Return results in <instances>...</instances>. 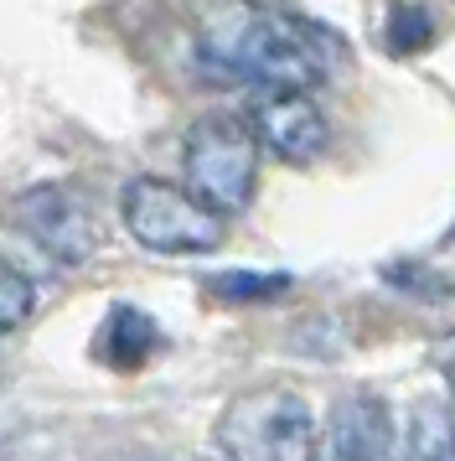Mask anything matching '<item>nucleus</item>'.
Here are the masks:
<instances>
[{
    "instance_id": "nucleus-1",
    "label": "nucleus",
    "mask_w": 455,
    "mask_h": 461,
    "mask_svg": "<svg viewBox=\"0 0 455 461\" xmlns=\"http://www.w3.org/2000/svg\"><path fill=\"white\" fill-rule=\"evenodd\" d=\"M197 58L207 73L264 94H310L326 78V58L306 26L248 0H212L197 16Z\"/></svg>"
},
{
    "instance_id": "nucleus-2",
    "label": "nucleus",
    "mask_w": 455,
    "mask_h": 461,
    "mask_svg": "<svg viewBox=\"0 0 455 461\" xmlns=\"http://www.w3.org/2000/svg\"><path fill=\"white\" fill-rule=\"evenodd\" d=\"M218 451L223 461H321V420L300 389L264 384L223 410Z\"/></svg>"
},
{
    "instance_id": "nucleus-3",
    "label": "nucleus",
    "mask_w": 455,
    "mask_h": 461,
    "mask_svg": "<svg viewBox=\"0 0 455 461\" xmlns=\"http://www.w3.org/2000/svg\"><path fill=\"white\" fill-rule=\"evenodd\" d=\"M120 223L140 249L165 254V259L212 254L228 239L223 212L207 208L186 182H165V176H129V182H124Z\"/></svg>"
},
{
    "instance_id": "nucleus-4",
    "label": "nucleus",
    "mask_w": 455,
    "mask_h": 461,
    "mask_svg": "<svg viewBox=\"0 0 455 461\" xmlns=\"http://www.w3.org/2000/svg\"><path fill=\"white\" fill-rule=\"evenodd\" d=\"M259 135L248 120L233 114H207L186 130L182 146V182L207 208H218L223 218L244 212L259 192Z\"/></svg>"
},
{
    "instance_id": "nucleus-5",
    "label": "nucleus",
    "mask_w": 455,
    "mask_h": 461,
    "mask_svg": "<svg viewBox=\"0 0 455 461\" xmlns=\"http://www.w3.org/2000/svg\"><path fill=\"white\" fill-rule=\"evenodd\" d=\"M16 229L37 244L41 254H52L58 265H88L99 254V218L94 203L83 192L62 187V182H41V187L21 192L16 208Z\"/></svg>"
},
{
    "instance_id": "nucleus-6",
    "label": "nucleus",
    "mask_w": 455,
    "mask_h": 461,
    "mask_svg": "<svg viewBox=\"0 0 455 461\" xmlns=\"http://www.w3.org/2000/svg\"><path fill=\"white\" fill-rule=\"evenodd\" d=\"M321 461H398V425L383 394L347 389L321 425Z\"/></svg>"
},
{
    "instance_id": "nucleus-7",
    "label": "nucleus",
    "mask_w": 455,
    "mask_h": 461,
    "mask_svg": "<svg viewBox=\"0 0 455 461\" xmlns=\"http://www.w3.org/2000/svg\"><path fill=\"white\" fill-rule=\"evenodd\" d=\"M248 125L259 135V146L274 161H285V167H310L331 140L326 114H321V104L310 94H264L254 104V120Z\"/></svg>"
},
{
    "instance_id": "nucleus-8",
    "label": "nucleus",
    "mask_w": 455,
    "mask_h": 461,
    "mask_svg": "<svg viewBox=\"0 0 455 461\" xmlns=\"http://www.w3.org/2000/svg\"><path fill=\"white\" fill-rule=\"evenodd\" d=\"M398 461H455V415L445 399H414L398 430Z\"/></svg>"
},
{
    "instance_id": "nucleus-9",
    "label": "nucleus",
    "mask_w": 455,
    "mask_h": 461,
    "mask_svg": "<svg viewBox=\"0 0 455 461\" xmlns=\"http://www.w3.org/2000/svg\"><path fill=\"white\" fill-rule=\"evenodd\" d=\"M161 353V327L135 306H114L99 327V357L114 368H140Z\"/></svg>"
},
{
    "instance_id": "nucleus-10",
    "label": "nucleus",
    "mask_w": 455,
    "mask_h": 461,
    "mask_svg": "<svg viewBox=\"0 0 455 461\" xmlns=\"http://www.w3.org/2000/svg\"><path fill=\"white\" fill-rule=\"evenodd\" d=\"M207 291L218 295V301H233V306H248V301H274V295H285L290 291V275L280 270H223V275H212L207 280Z\"/></svg>"
},
{
    "instance_id": "nucleus-11",
    "label": "nucleus",
    "mask_w": 455,
    "mask_h": 461,
    "mask_svg": "<svg viewBox=\"0 0 455 461\" xmlns=\"http://www.w3.org/2000/svg\"><path fill=\"white\" fill-rule=\"evenodd\" d=\"M31 312H37V280L26 270H16L11 259H0V337L26 327Z\"/></svg>"
},
{
    "instance_id": "nucleus-12",
    "label": "nucleus",
    "mask_w": 455,
    "mask_h": 461,
    "mask_svg": "<svg viewBox=\"0 0 455 461\" xmlns=\"http://www.w3.org/2000/svg\"><path fill=\"white\" fill-rule=\"evenodd\" d=\"M434 42V22L424 5H409V0H393L388 11V47L393 52H419V47Z\"/></svg>"
},
{
    "instance_id": "nucleus-13",
    "label": "nucleus",
    "mask_w": 455,
    "mask_h": 461,
    "mask_svg": "<svg viewBox=\"0 0 455 461\" xmlns=\"http://www.w3.org/2000/svg\"><path fill=\"white\" fill-rule=\"evenodd\" d=\"M434 368L445 378V404H451V415H455V332H445L434 342Z\"/></svg>"
}]
</instances>
